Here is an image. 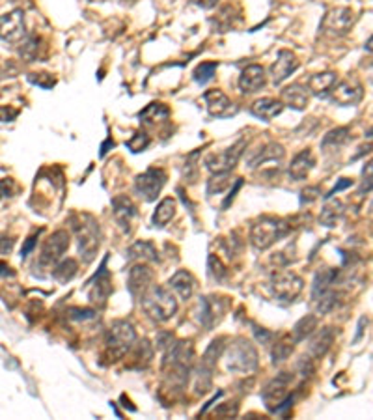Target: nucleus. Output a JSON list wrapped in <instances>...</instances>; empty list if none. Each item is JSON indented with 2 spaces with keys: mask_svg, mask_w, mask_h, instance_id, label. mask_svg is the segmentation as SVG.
<instances>
[{
  "mask_svg": "<svg viewBox=\"0 0 373 420\" xmlns=\"http://www.w3.org/2000/svg\"><path fill=\"white\" fill-rule=\"evenodd\" d=\"M140 304L153 321H168L174 314L178 312V301L164 286L151 284L140 295Z\"/></svg>",
  "mask_w": 373,
  "mask_h": 420,
  "instance_id": "1",
  "label": "nucleus"
},
{
  "mask_svg": "<svg viewBox=\"0 0 373 420\" xmlns=\"http://www.w3.org/2000/svg\"><path fill=\"white\" fill-rule=\"evenodd\" d=\"M223 358L228 372H239V374H251L260 364L256 347L246 338H237L234 344H230Z\"/></svg>",
  "mask_w": 373,
  "mask_h": 420,
  "instance_id": "2",
  "label": "nucleus"
},
{
  "mask_svg": "<svg viewBox=\"0 0 373 420\" xmlns=\"http://www.w3.org/2000/svg\"><path fill=\"white\" fill-rule=\"evenodd\" d=\"M75 232H77V243L78 252L83 258L84 263H92L97 256L101 245V228L99 223L95 220L92 215L83 213L80 220L75 224Z\"/></svg>",
  "mask_w": 373,
  "mask_h": 420,
  "instance_id": "3",
  "label": "nucleus"
},
{
  "mask_svg": "<svg viewBox=\"0 0 373 420\" xmlns=\"http://www.w3.org/2000/svg\"><path fill=\"white\" fill-rule=\"evenodd\" d=\"M290 224L274 217L260 218L251 232V243L258 251H267L269 246H273L276 241L290 234Z\"/></svg>",
  "mask_w": 373,
  "mask_h": 420,
  "instance_id": "4",
  "label": "nucleus"
},
{
  "mask_svg": "<svg viewBox=\"0 0 373 420\" xmlns=\"http://www.w3.org/2000/svg\"><path fill=\"white\" fill-rule=\"evenodd\" d=\"M134 342H136V332H134L133 325L123 319H118L111 325V329L106 330V357L111 360L122 358L133 347Z\"/></svg>",
  "mask_w": 373,
  "mask_h": 420,
  "instance_id": "5",
  "label": "nucleus"
},
{
  "mask_svg": "<svg viewBox=\"0 0 373 420\" xmlns=\"http://www.w3.org/2000/svg\"><path fill=\"white\" fill-rule=\"evenodd\" d=\"M246 148V142L243 139L237 140L232 148H226L224 151H218V153H209L206 157V168L211 174H220V172H232L237 162H239L241 155Z\"/></svg>",
  "mask_w": 373,
  "mask_h": 420,
  "instance_id": "6",
  "label": "nucleus"
},
{
  "mask_svg": "<svg viewBox=\"0 0 373 420\" xmlns=\"http://www.w3.org/2000/svg\"><path fill=\"white\" fill-rule=\"evenodd\" d=\"M304 288V282L293 271H276L271 276V291L280 301H295Z\"/></svg>",
  "mask_w": 373,
  "mask_h": 420,
  "instance_id": "7",
  "label": "nucleus"
},
{
  "mask_svg": "<svg viewBox=\"0 0 373 420\" xmlns=\"http://www.w3.org/2000/svg\"><path fill=\"white\" fill-rule=\"evenodd\" d=\"M164 183H167V172L162 168L153 167L148 168L144 174H140L139 178L134 179V190L146 202H153L161 195Z\"/></svg>",
  "mask_w": 373,
  "mask_h": 420,
  "instance_id": "8",
  "label": "nucleus"
},
{
  "mask_svg": "<svg viewBox=\"0 0 373 420\" xmlns=\"http://www.w3.org/2000/svg\"><path fill=\"white\" fill-rule=\"evenodd\" d=\"M355 15L349 8H332L325 13L321 21V30L330 38H342L351 30Z\"/></svg>",
  "mask_w": 373,
  "mask_h": 420,
  "instance_id": "9",
  "label": "nucleus"
},
{
  "mask_svg": "<svg viewBox=\"0 0 373 420\" xmlns=\"http://www.w3.org/2000/svg\"><path fill=\"white\" fill-rule=\"evenodd\" d=\"M27 38L24 28V13L21 10H13L10 13L0 15V39L10 45H17Z\"/></svg>",
  "mask_w": 373,
  "mask_h": 420,
  "instance_id": "10",
  "label": "nucleus"
},
{
  "mask_svg": "<svg viewBox=\"0 0 373 420\" xmlns=\"http://www.w3.org/2000/svg\"><path fill=\"white\" fill-rule=\"evenodd\" d=\"M291 381H293V375L288 374V372H282L274 379L269 381L262 392V398L267 409L276 411L282 405V402L288 398V388H290Z\"/></svg>",
  "mask_w": 373,
  "mask_h": 420,
  "instance_id": "11",
  "label": "nucleus"
},
{
  "mask_svg": "<svg viewBox=\"0 0 373 420\" xmlns=\"http://www.w3.org/2000/svg\"><path fill=\"white\" fill-rule=\"evenodd\" d=\"M67 248H69V234L66 230H58L50 235L49 239H45L41 254H39V263L41 265H55L64 256Z\"/></svg>",
  "mask_w": 373,
  "mask_h": 420,
  "instance_id": "12",
  "label": "nucleus"
},
{
  "mask_svg": "<svg viewBox=\"0 0 373 420\" xmlns=\"http://www.w3.org/2000/svg\"><path fill=\"white\" fill-rule=\"evenodd\" d=\"M112 293V279L108 269H106V258L101 263V267L97 269V273L92 276L88 282V297L90 301L95 304H105L106 299Z\"/></svg>",
  "mask_w": 373,
  "mask_h": 420,
  "instance_id": "13",
  "label": "nucleus"
},
{
  "mask_svg": "<svg viewBox=\"0 0 373 420\" xmlns=\"http://www.w3.org/2000/svg\"><path fill=\"white\" fill-rule=\"evenodd\" d=\"M329 97L335 101L336 105L353 106L363 101L364 92H363V86H360L357 80L347 78V80H338V83H336V86L332 88Z\"/></svg>",
  "mask_w": 373,
  "mask_h": 420,
  "instance_id": "14",
  "label": "nucleus"
},
{
  "mask_svg": "<svg viewBox=\"0 0 373 420\" xmlns=\"http://www.w3.org/2000/svg\"><path fill=\"white\" fill-rule=\"evenodd\" d=\"M204 101L209 114L213 118H230L237 114V106L234 105V101L230 99L228 95L220 92V90H209L204 94Z\"/></svg>",
  "mask_w": 373,
  "mask_h": 420,
  "instance_id": "15",
  "label": "nucleus"
},
{
  "mask_svg": "<svg viewBox=\"0 0 373 420\" xmlns=\"http://www.w3.org/2000/svg\"><path fill=\"white\" fill-rule=\"evenodd\" d=\"M286 157V150L282 144H276V142H269L263 148L256 150L248 157V164L252 168L256 167H280V162L284 161Z\"/></svg>",
  "mask_w": 373,
  "mask_h": 420,
  "instance_id": "16",
  "label": "nucleus"
},
{
  "mask_svg": "<svg viewBox=\"0 0 373 420\" xmlns=\"http://www.w3.org/2000/svg\"><path fill=\"white\" fill-rule=\"evenodd\" d=\"M299 69V60L297 56L288 49H282L276 55V60L273 62V66L269 69L271 73V78H273V84H282L286 78H290L293 73Z\"/></svg>",
  "mask_w": 373,
  "mask_h": 420,
  "instance_id": "17",
  "label": "nucleus"
},
{
  "mask_svg": "<svg viewBox=\"0 0 373 420\" xmlns=\"http://www.w3.org/2000/svg\"><path fill=\"white\" fill-rule=\"evenodd\" d=\"M112 213H114V220L118 223V226L129 234L131 228H133V220L136 218L139 211H136V206L133 204V200L129 196H116L112 200Z\"/></svg>",
  "mask_w": 373,
  "mask_h": 420,
  "instance_id": "18",
  "label": "nucleus"
},
{
  "mask_svg": "<svg viewBox=\"0 0 373 420\" xmlns=\"http://www.w3.org/2000/svg\"><path fill=\"white\" fill-rule=\"evenodd\" d=\"M267 86V75L265 69L260 64H251L246 66L239 75V88L245 94H256L260 90H263Z\"/></svg>",
  "mask_w": 373,
  "mask_h": 420,
  "instance_id": "19",
  "label": "nucleus"
},
{
  "mask_svg": "<svg viewBox=\"0 0 373 420\" xmlns=\"http://www.w3.org/2000/svg\"><path fill=\"white\" fill-rule=\"evenodd\" d=\"M224 310H226V301H223V297H202L200 314H198L200 323L211 329L213 325L223 318Z\"/></svg>",
  "mask_w": 373,
  "mask_h": 420,
  "instance_id": "20",
  "label": "nucleus"
},
{
  "mask_svg": "<svg viewBox=\"0 0 373 420\" xmlns=\"http://www.w3.org/2000/svg\"><path fill=\"white\" fill-rule=\"evenodd\" d=\"M153 279H155V274H153V271H151L148 265H144V263L134 265V267L129 271V291H131L134 297H140L151 284H153Z\"/></svg>",
  "mask_w": 373,
  "mask_h": 420,
  "instance_id": "21",
  "label": "nucleus"
},
{
  "mask_svg": "<svg viewBox=\"0 0 373 420\" xmlns=\"http://www.w3.org/2000/svg\"><path fill=\"white\" fill-rule=\"evenodd\" d=\"M314 167H316V157H314L312 150L299 151V153L291 159V164L290 168H288L290 179H293V181L307 179L308 174L312 172Z\"/></svg>",
  "mask_w": 373,
  "mask_h": 420,
  "instance_id": "22",
  "label": "nucleus"
},
{
  "mask_svg": "<svg viewBox=\"0 0 373 420\" xmlns=\"http://www.w3.org/2000/svg\"><path fill=\"white\" fill-rule=\"evenodd\" d=\"M280 97H282L280 101L290 106V108H293V111H304L308 106V101H310V90L307 86H302V84L295 83L291 86H286Z\"/></svg>",
  "mask_w": 373,
  "mask_h": 420,
  "instance_id": "23",
  "label": "nucleus"
},
{
  "mask_svg": "<svg viewBox=\"0 0 373 420\" xmlns=\"http://www.w3.org/2000/svg\"><path fill=\"white\" fill-rule=\"evenodd\" d=\"M336 83H338V75H336V73H316V75H312V77L308 78L307 88L310 90V94L318 95V97H329V94L336 86Z\"/></svg>",
  "mask_w": 373,
  "mask_h": 420,
  "instance_id": "24",
  "label": "nucleus"
},
{
  "mask_svg": "<svg viewBox=\"0 0 373 420\" xmlns=\"http://www.w3.org/2000/svg\"><path fill=\"white\" fill-rule=\"evenodd\" d=\"M335 329L332 327H325V329L318 330L316 335L312 336V340H310V346H308V353H310V357L316 360V358L325 357V353L329 351L330 346H332V342H335Z\"/></svg>",
  "mask_w": 373,
  "mask_h": 420,
  "instance_id": "25",
  "label": "nucleus"
},
{
  "mask_svg": "<svg viewBox=\"0 0 373 420\" xmlns=\"http://www.w3.org/2000/svg\"><path fill=\"white\" fill-rule=\"evenodd\" d=\"M284 111V103L280 99H274V97H263V99H258L254 105L251 106V112L256 118L263 120V122H271L273 118L280 116Z\"/></svg>",
  "mask_w": 373,
  "mask_h": 420,
  "instance_id": "26",
  "label": "nucleus"
},
{
  "mask_svg": "<svg viewBox=\"0 0 373 420\" xmlns=\"http://www.w3.org/2000/svg\"><path fill=\"white\" fill-rule=\"evenodd\" d=\"M168 284H170V288L178 293L179 299L187 301V299H190L192 293H195L196 279L189 273V271H178V273L174 274L172 279H170Z\"/></svg>",
  "mask_w": 373,
  "mask_h": 420,
  "instance_id": "27",
  "label": "nucleus"
},
{
  "mask_svg": "<svg viewBox=\"0 0 373 420\" xmlns=\"http://www.w3.org/2000/svg\"><path fill=\"white\" fill-rule=\"evenodd\" d=\"M139 116L144 125H155L157 122H162L170 116V108L162 103H150L144 111H140Z\"/></svg>",
  "mask_w": 373,
  "mask_h": 420,
  "instance_id": "28",
  "label": "nucleus"
},
{
  "mask_svg": "<svg viewBox=\"0 0 373 420\" xmlns=\"http://www.w3.org/2000/svg\"><path fill=\"white\" fill-rule=\"evenodd\" d=\"M176 200L174 198H164V200H161V204L157 206L155 213H153V226H157V228H162V226H167L170 220L174 218V215H176Z\"/></svg>",
  "mask_w": 373,
  "mask_h": 420,
  "instance_id": "29",
  "label": "nucleus"
},
{
  "mask_svg": "<svg viewBox=\"0 0 373 420\" xmlns=\"http://www.w3.org/2000/svg\"><path fill=\"white\" fill-rule=\"evenodd\" d=\"M344 213H346L344 204H342L340 200H332L323 207V211L319 215V223L323 224V226H327V228H332V226H336V224L340 223Z\"/></svg>",
  "mask_w": 373,
  "mask_h": 420,
  "instance_id": "30",
  "label": "nucleus"
},
{
  "mask_svg": "<svg viewBox=\"0 0 373 420\" xmlns=\"http://www.w3.org/2000/svg\"><path fill=\"white\" fill-rule=\"evenodd\" d=\"M127 254L129 260H136V262L140 263L157 262V251L150 241H139V243H134L127 251Z\"/></svg>",
  "mask_w": 373,
  "mask_h": 420,
  "instance_id": "31",
  "label": "nucleus"
},
{
  "mask_svg": "<svg viewBox=\"0 0 373 420\" xmlns=\"http://www.w3.org/2000/svg\"><path fill=\"white\" fill-rule=\"evenodd\" d=\"M349 140H351V129L336 127L325 134V139L321 140V146H323V150H330V148H332V150H338L342 146H346Z\"/></svg>",
  "mask_w": 373,
  "mask_h": 420,
  "instance_id": "32",
  "label": "nucleus"
},
{
  "mask_svg": "<svg viewBox=\"0 0 373 420\" xmlns=\"http://www.w3.org/2000/svg\"><path fill=\"white\" fill-rule=\"evenodd\" d=\"M77 271L78 263L75 262V260H71V258H67V260H62V262L56 265L55 271H52V276H55V280L62 282V284H66V282H69V280L77 274Z\"/></svg>",
  "mask_w": 373,
  "mask_h": 420,
  "instance_id": "33",
  "label": "nucleus"
},
{
  "mask_svg": "<svg viewBox=\"0 0 373 420\" xmlns=\"http://www.w3.org/2000/svg\"><path fill=\"white\" fill-rule=\"evenodd\" d=\"M293 342L295 338H291V335H282L280 336V340L274 344L273 347V363H284L286 358L290 357L291 351H293Z\"/></svg>",
  "mask_w": 373,
  "mask_h": 420,
  "instance_id": "34",
  "label": "nucleus"
},
{
  "mask_svg": "<svg viewBox=\"0 0 373 420\" xmlns=\"http://www.w3.org/2000/svg\"><path fill=\"white\" fill-rule=\"evenodd\" d=\"M316 329H318V318H316V316H304V318L293 327V338H295V342H302L304 338H308V336H312Z\"/></svg>",
  "mask_w": 373,
  "mask_h": 420,
  "instance_id": "35",
  "label": "nucleus"
},
{
  "mask_svg": "<svg viewBox=\"0 0 373 420\" xmlns=\"http://www.w3.org/2000/svg\"><path fill=\"white\" fill-rule=\"evenodd\" d=\"M232 174L230 172H220L213 174L211 179L207 181V195H220L223 190H226L232 185Z\"/></svg>",
  "mask_w": 373,
  "mask_h": 420,
  "instance_id": "36",
  "label": "nucleus"
},
{
  "mask_svg": "<svg viewBox=\"0 0 373 420\" xmlns=\"http://www.w3.org/2000/svg\"><path fill=\"white\" fill-rule=\"evenodd\" d=\"M217 67H218L217 62H202L200 66L195 69V73H192V75H195V80L198 84H207L213 77H215Z\"/></svg>",
  "mask_w": 373,
  "mask_h": 420,
  "instance_id": "37",
  "label": "nucleus"
},
{
  "mask_svg": "<svg viewBox=\"0 0 373 420\" xmlns=\"http://www.w3.org/2000/svg\"><path fill=\"white\" fill-rule=\"evenodd\" d=\"M151 139L150 134H146L144 131H139V133H134L131 139L125 142V146H127L129 150L133 151V153H140V151H144L148 146H150Z\"/></svg>",
  "mask_w": 373,
  "mask_h": 420,
  "instance_id": "38",
  "label": "nucleus"
},
{
  "mask_svg": "<svg viewBox=\"0 0 373 420\" xmlns=\"http://www.w3.org/2000/svg\"><path fill=\"white\" fill-rule=\"evenodd\" d=\"M209 274H211L213 279L217 280V282H223L224 279H226V274H228V271H226V267L223 265V262H220V258H217L215 254H211L209 256Z\"/></svg>",
  "mask_w": 373,
  "mask_h": 420,
  "instance_id": "39",
  "label": "nucleus"
},
{
  "mask_svg": "<svg viewBox=\"0 0 373 420\" xmlns=\"http://www.w3.org/2000/svg\"><path fill=\"white\" fill-rule=\"evenodd\" d=\"M370 190H373V159L364 164L363 183H360V189H358V192H360V195H366V192H370Z\"/></svg>",
  "mask_w": 373,
  "mask_h": 420,
  "instance_id": "40",
  "label": "nucleus"
},
{
  "mask_svg": "<svg viewBox=\"0 0 373 420\" xmlns=\"http://www.w3.org/2000/svg\"><path fill=\"white\" fill-rule=\"evenodd\" d=\"M28 80L32 84H36V86H39V88L45 90L55 86V77L49 75V73H30V75H28Z\"/></svg>",
  "mask_w": 373,
  "mask_h": 420,
  "instance_id": "41",
  "label": "nucleus"
},
{
  "mask_svg": "<svg viewBox=\"0 0 373 420\" xmlns=\"http://www.w3.org/2000/svg\"><path fill=\"white\" fill-rule=\"evenodd\" d=\"M321 196V189H319L318 185H314V187H307V189L301 192V204H312Z\"/></svg>",
  "mask_w": 373,
  "mask_h": 420,
  "instance_id": "42",
  "label": "nucleus"
},
{
  "mask_svg": "<svg viewBox=\"0 0 373 420\" xmlns=\"http://www.w3.org/2000/svg\"><path fill=\"white\" fill-rule=\"evenodd\" d=\"M13 192H15V181L10 178L0 179V200H2V198H8V196H11Z\"/></svg>",
  "mask_w": 373,
  "mask_h": 420,
  "instance_id": "43",
  "label": "nucleus"
},
{
  "mask_svg": "<svg viewBox=\"0 0 373 420\" xmlns=\"http://www.w3.org/2000/svg\"><path fill=\"white\" fill-rule=\"evenodd\" d=\"M351 185H353V179L342 178L340 181H338V183H336L335 187H332V189L329 190V195H325V200H330L332 196H336V195H338V192H342V190H344V189H349Z\"/></svg>",
  "mask_w": 373,
  "mask_h": 420,
  "instance_id": "44",
  "label": "nucleus"
},
{
  "mask_svg": "<svg viewBox=\"0 0 373 420\" xmlns=\"http://www.w3.org/2000/svg\"><path fill=\"white\" fill-rule=\"evenodd\" d=\"M215 414H217V416H226V419L235 416V414H237V405H232L230 402L223 403L220 407L215 409Z\"/></svg>",
  "mask_w": 373,
  "mask_h": 420,
  "instance_id": "45",
  "label": "nucleus"
},
{
  "mask_svg": "<svg viewBox=\"0 0 373 420\" xmlns=\"http://www.w3.org/2000/svg\"><path fill=\"white\" fill-rule=\"evenodd\" d=\"M19 116V111L13 106H0V122H13Z\"/></svg>",
  "mask_w": 373,
  "mask_h": 420,
  "instance_id": "46",
  "label": "nucleus"
},
{
  "mask_svg": "<svg viewBox=\"0 0 373 420\" xmlns=\"http://www.w3.org/2000/svg\"><path fill=\"white\" fill-rule=\"evenodd\" d=\"M36 243H38V235H32V237H28L27 243H24V245H22V248H21V256L27 258L28 254H30V252L34 251V246H36Z\"/></svg>",
  "mask_w": 373,
  "mask_h": 420,
  "instance_id": "47",
  "label": "nucleus"
},
{
  "mask_svg": "<svg viewBox=\"0 0 373 420\" xmlns=\"http://www.w3.org/2000/svg\"><path fill=\"white\" fill-rule=\"evenodd\" d=\"M13 248V239L11 237H2L0 235V254H8Z\"/></svg>",
  "mask_w": 373,
  "mask_h": 420,
  "instance_id": "48",
  "label": "nucleus"
},
{
  "mask_svg": "<svg viewBox=\"0 0 373 420\" xmlns=\"http://www.w3.org/2000/svg\"><path fill=\"white\" fill-rule=\"evenodd\" d=\"M241 185H243V179L237 178V181H235V185H234V189L230 190V196H228V198H226V200H224V207H228L230 204H232V200H234L235 195H237V190L241 189Z\"/></svg>",
  "mask_w": 373,
  "mask_h": 420,
  "instance_id": "49",
  "label": "nucleus"
},
{
  "mask_svg": "<svg viewBox=\"0 0 373 420\" xmlns=\"http://www.w3.org/2000/svg\"><path fill=\"white\" fill-rule=\"evenodd\" d=\"M218 0H196V4L202 6V8H206V10H209V8H213V6H217Z\"/></svg>",
  "mask_w": 373,
  "mask_h": 420,
  "instance_id": "50",
  "label": "nucleus"
},
{
  "mask_svg": "<svg viewBox=\"0 0 373 420\" xmlns=\"http://www.w3.org/2000/svg\"><path fill=\"white\" fill-rule=\"evenodd\" d=\"M8 274H13V271H11L8 263L0 262V276H8Z\"/></svg>",
  "mask_w": 373,
  "mask_h": 420,
  "instance_id": "51",
  "label": "nucleus"
},
{
  "mask_svg": "<svg viewBox=\"0 0 373 420\" xmlns=\"http://www.w3.org/2000/svg\"><path fill=\"white\" fill-rule=\"evenodd\" d=\"M364 47H366V50H368V52H373V36L368 39V41H366V45H364Z\"/></svg>",
  "mask_w": 373,
  "mask_h": 420,
  "instance_id": "52",
  "label": "nucleus"
},
{
  "mask_svg": "<svg viewBox=\"0 0 373 420\" xmlns=\"http://www.w3.org/2000/svg\"><path fill=\"white\" fill-rule=\"evenodd\" d=\"M366 136H368V139H373V125L368 129V133H366Z\"/></svg>",
  "mask_w": 373,
  "mask_h": 420,
  "instance_id": "53",
  "label": "nucleus"
}]
</instances>
